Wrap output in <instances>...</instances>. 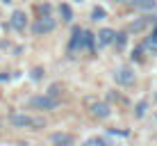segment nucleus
Wrapping results in <instances>:
<instances>
[{"mask_svg":"<svg viewBox=\"0 0 157 146\" xmlns=\"http://www.w3.org/2000/svg\"><path fill=\"white\" fill-rule=\"evenodd\" d=\"M30 105L34 110H55L59 105V98H52V96H34V98H30Z\"/></svg>","mask_w":157,"mask_h":146,"instance_id":"f257e3e1","label":"nucleus"},{"mask_svg":"<svg viewBox=\"0 0 157 146\" xmlns=\"http://www.w3.org/2000/svg\"><path fill=\"white\" fill-rule=\"evenodd\" d=\"M114 80L118 85H121V87H130V85H134V71L130 66H118L116 69V73H114Z\"/></svg>","mask_w":157,"mask_h":146,"instance_id":"f03ea898","label":"nucleus"},{"mask_svg":"<svg viewBox=\"0 0 157 146\" xmlns=\"http://www.w3.org/2000/svg\"><path fill=\"white\" fill-rule=\"evenodd\" d=\"M55 30V21H52V16H46V18H36L34 25H32V32L34 34H48V32Z\"/></svg>","mask_w":157,"mask_h":146,"instance_id":"7ed1b4c3","label":"nucleus"},{"mask_svg":"<svg viewBox=\"0 0 157 146\" xmlns=\"http://www.w3.org/2000/svg\"><path fill=\"white\" fill-rule=\"evenodd\" d=\"M89 112L96 119H107V116H109V105H107V103H100V101H91Z\"/></svg>","mask_w":157,"mask_h":146,"instance_id":"20e7f679","label":"nucleus"},{"mask_svg":"<svg viewBox=\"0 0 157 146\" xmlns=\"http://www.w3.org/2000/svg\"><path fill=\"white\" fill-rule=\"evenodd\" d=\"M82 39H84V30H80V28H73L71 41H68V50H71V53H75L80 46H82Z\"/></svg>","mask_w":157,"mask_h":146,"instance_id":"39448f33","label":"nucleus"},{"mask_svg":"<svg viewBox=\"0 0 157 146\" xmlns=\"http://www.w3.org/2000/svg\"><path fill=\"white\" fill-rule=\"evenodd\" d=\"M9 121H12V126H16V128H28V126H32V116H28V114H14L9 116Z\"/></svg>","mask_w":157,"mask_h":146,"instance_id":"423d86ee","label":"nucleus"},{"mask_svg":"<svg viewBox=\"0 0 157 146\" xmlns=\"http://www.w3.org/2000/svg\"><path fill=\"white\" fill-rule=\"evenodd\" d=\"M25 25H28V16L23 12H14L12 14V28L21 32V30H25Z\"/></svg>","mask_w":157,"mask_h":146,"instance_id":"0eeeda50","label":"nucleus"},{"mask_svg":"<svg viewBox=\"0 0 157 146\" xmlns=\"http://www.w3.org/2000/svg\"><path fill=\"white\" fill-rule=\"evenodd\" d=\"M50 142L55 146H71L73 144V137H71V135H66V132H52Z\"/></svg>","mask_w":157,"mask_h":146,"instance_id":"6e6552de","label":"nucleus"},{"mask_svg":"<svg viewBox=\"0 0 157 146\" xmlns=\"http://www.w3.org/2000/svg\"><path fill=\"white\" fill-rule=\"evenodd\" d=\"M114 39H116V32H114V30H109V28L100 30V34H98V41H100L102 46H109V44H114Z\"/></svg>","mask_w":157,"mask_h":146,"instance_id":"1a4fd4ad","label":"nucleus"},{"mask_svg":"<svg viewBox=\"0 0 157 146\" xmlns=\"http://www.w3.org/2000/svg\"><path fill=\"white\" fill-rule=\"evenodd\" d=\"M36 16H39V18H46V16H52V7L48 2H41V5H36Z\"/></svg>","mask_w":157,"mask_h":146,"instance_id":"9d476101","label":"nucleus"},{"mask_svg":"<svg viewBox=\"0 0 157 146\" xmlns=\"http://www.w3.org/2000/svg\"><path fill=\"white\" fill-rule=\"evenodd\" d=\"M144 48H148V50L157 53V30H155L150 37H146V41H144Z\"/></svg>","mask_w":157,"mask_h":146,"instance_id":"9b49d317","label":"nucleus"},{"mask_svg":"<svg viewBox=\"0 0 157 146\" xmlns=\"http://www.w3.org/2000/svg\"><path fill=\"white\" fill-rule=\"evenodd\" d=\"M59 14H62V18L66 21V23H71V18H73V9L68 7L66 2H64V5H59Z\"/></svg>","mask_w":157,"mask_h":146,"instance_id":"f8f14e48","label":"nucleus"},{"mask_svg":"<svg viewBox=\"0 0 157 146\" xmlns=\"http://www.w3.org/2000/svg\"><path fill=\"white\" fill-rule=\"evenodd\" d=\"M148 23H150V18H139V21H134V23L130 25V32H139V30H144Z\"/></svg>","mask_w":157,"mask_h":146,"instance_id":"ddd939ff","label":"nucleus"},{"mask_svg":"<svg viewBox=\"0 0 157 146\" xmlns=\"http://www.w3.org/2000/svg\"><path fill=\"white\" fill-rule=\"evenodd\" d=\"M114 44H116L118 50H123V48H125V44H128V34H125V32H118L116 39H114Z\"/></svg>","mask_w":157,"mask_h":146,"instance_id":"4468645a","label":"nucleus"},{"mask_svg":"<svg viewBox=\"0 0 157 146\" xmlns=\"http://www.w3.org/2000/svg\"><path fill=\"white\" fill-rule=\"evenodd\" d=\"M82 46H84V48H89V53H94V34H91V32H84Z\"/></svg>","mask_w":157,"mask_h":146,"instance_id":"2eb2a0df","label":"nucleus"},{"mask_svg":"<svg viewBox=\"0 0 157 146\" xmlns=\"http://www.w3.org/2000/svg\"><path fill=\"white\" fill-rule=\"evenodd\" d=\"M134 7H139V9H155V0H137Z\"/></svg>","mask_w":157,"mask_h":146,"instance_id":"dca6fc26","label":"nucleus"},{"mask_svg":"<svg viewBox=\"0 0 157 146\" xmlns=\"http://www.w3.org/2000/svg\"><path fill=\"white\" fill-rule=\"evenodd\" d=\"M91 16H94V21H102V18L107 16V12H105L102 7H96V9H94V14H91Z\"/></svg>","mask_w":157,"mask_h":146,"instance_id":"f3484780","label":"nucleus"},{"mask_svg":"<svg viewBox=\"0 0 157 146\" xmlns=\"http://www.w3.org/2000/svg\"><path fill=\"white\" fill-rule=\"evenodd\" d=\"M84 146H107L105 144V139H100V137H94V139H86Z\"/></svg>","mask_w":157,"mask_h":146,"instance_id":"a211bd4d","label":"nucleus"},{"mask_svg":"<svg viewBox=\"0 0 157 146\" xmlns=\"http://www.w3.org/2000/svg\"><path fill=\"white\" fill-rule=\"evenodd\" d=\"M46 126V121H43V119H32V128H36V130H39V128H43Z\"/></svg>","mask_w":157,"mask_h":146,"instance_id":"6ab92c4d","label":"nucleus"},{"mask_svg":"<svg viewBox=\"0 0 157 146\" xmlns=\"http://www.w3.org/2000/svg\"><path fill=\"white\" fill-rule=\"evenodd\" d=\"M43 78V69H34L32 71V80H41Z\"/></svg>","mask_w":157,"mask_h":146,"instance_id":"aec40b11","label":"nucleus"},{"mask_svg":"<svg viewBox=\"0 0 157 146\" xmlns=\"http://www.w3.org/2000/svg\"><path fill=\"white\" fill-rule=\"evenodd\" d=\"M146 114V103H139L137 105V116H144Z\"/></svg>","mask_w":157,"mask_h":146,"instance_id":"412c9836","label":"nucleus"},{"mask_svg":"<svg viewBox=\"0 0 157 146\" xmlns=\"http://www.w3.org/2000/svg\"><path fill=\"white\" fill-rule=\"evenodd\" d=\"M48 96H52V98H57V96H59V87H50V89H48Z\"/></svg>","mask_w":157,"mask_h":146,"instance_id":"4be33fe9","label":"nucleus"},{"mask_svg":"<svg viewBox=\"0 0 157 146\" xmlns=\"http://www.w3.org/2000/svg\"><path fill=\"white\" fill-rule=\"evenodd\" d=\"M134 59H137V62H139V59H141V48H137V50H134V55H132Z\"/></svg>","mask_w":157,"mask_h":146,"instance_id":"5701e85b","label":"nucleus"},{"mask_svg":"<svg viewBox=\"0 0 157 146\" xmlns=\"http://www.w3.org/2000/svg\"><path fill=\"white\" fill-rule=\"evenodd\" d=\"M2 2H12V0H2Z\"/></svg>","mask_w":157,"mask_h":146,"instance_id":"b1692460","label":"nucleus"}]
</instances>
